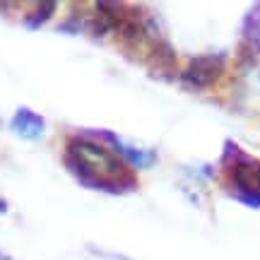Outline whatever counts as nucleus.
I'll use <instances>...</instances> for the list:
<instances>
[{"mask_svg": "<svg viewBox=\"0 0 260 260\" xmlns=\"http://www.w3.org/2000/svg\"><path fill=\"white\" fill-rule=\"evenodd\" d=\"M5 210H8V205H5V203H3V200H0V214L5 212Z\"/></svg>", "mask_w": 260, "mask_h": 260, "instance_id": "6", "label": "nucleus"}, {"mask_svg": "<svg viewBox=\"0 0 260 260\" xmlns=\"http://www.w3.org/2000/svg\"><path fill=\"white\" fill-rule=\"evenodd\" d=\"M222 70H224L222 56H198L183 70V82L203 89V87H210V84L217 82V77L222 75Z\"/></svg>", "mask_w": 260, "mask_h": 260, "instance_id": "2", "label": "nucleus"}, {"mask_svg": "<svg viewBox=\"0 0 260 260\" xmlns=\"http://www.w3.org/2000/svg\"><path fill=\"white\" fill-rule=\"evenodd\" d=\"M53 10H56V3H53V0H48V3H39L37 8H34V12H31V15H27L24 24H27V27H31V29L41 27V24H44V22L53 15Z\"/></svg>", "mask_w": 260, "mask_h": 260, "instance_id": "5", "label": "nucleus"}, {"mask_svg": "<svg viewBox=\"0 0 260 260\" xmlns=\"http://www.w3.org/2000/svg\"><path fill=\"white\" fill-rule=\"evenodd\" d=\"M12 130L24 140H39L46 133V121L29 109H19L12 118Z\"/></svg>", "mask_w": 260, "mask_h": 260, "instance_id": "4", "label": "nucleus"}, {"mask_svg": "<svg viewBox=\"0 0 260 260\" xmlns=\"http://www.w3.org/2000/svg\"><path fill=\"white\" fill-rule=\"evenodd\" d=\"M65 164L84 186L118 190L130 188L133 176L118 154L87 138H73L65 147Z\"/></svg>", "mask_w": 260, "mask_h": 260, "instance_id": "1", "label": "nucleus"}, {"mask_svg": "<svg viewBox=\"0 0 260 260\" xmlns=\"http://www.w3.org/2000/svg\"><path fill=\"white\" fill-rule=\"evenodd\" d=\"M234 186L251 203H260V161H239L232 169Z\"/></svg>", "mask_w": 260, "mask_h": 260, "instance_id": "3", "label": "nucleus"}]
</instances>
